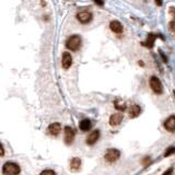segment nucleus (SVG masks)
Instances as JSON below:
<instances>
[{
	"mask_svg": "<svg viewBox=\"0 0 175 175\" xmlns=\"http://www.w3.org/2000/svg\"><path fill=\"white\" fill-rule=\"evenodd\" d=\"M67 48L70 50H78L81 46V37L79 35H72L67 39L66 43Z\"/></svg>",
	"mask_w": 175,
	"mask_h": 175,
	"instance_id": "f257e3e1",
	"label": "nucleus"
},
{
	"mask_svg": "<svg viewBox=\"0 0 175 175\" xmlns=\"http://www.w3.org/2000/svg\"><path fill=\"white\" fill-rule=\"evenodd\" d=\"M2 171L5 175H18L20 173V166L12 162H7L3 165Z\"/></svg>",
	"mask_w": 175,
	"mask_h": 175,
	"instance_id": "f03ea898",
	"label": "nucleus"
},
{
	"mask_svg": "<svg viewBox=\"0 0 175 175\" xmlns=\"http://www.w3.org/2000/svg\"><path fill=\"white\" fill-rule=\"evenodd\" d=\"M150 87L156 94H161L163 92V87H162L161 81L159 80V78H156L154 76L150 78Z\"/></svg>",
	"mask_w": 175,
	"mask_h": 175,
	"instance_id": "7ed1b4c3",
	"label": "nucleus"
},
{
	"mask_svg": "<svg viewBox=\"0 0 175 175\" xmlns=\"http://www.w3.org/2000/svg\"><path fill=\"white\" fill-rule=\"evenodd\" d=\"M119 156H120V152L117 149H109V150L105 153L104 158H105V160H106L107 162H111V163H112V162L117 161L118 159H119Z\"/></svg>",
	"mask_w": 175,
	"mask_h": 175,
	"instance_id": "20e7f679",
	"label": "nucleus"
},
{
	"mask_svg": "<svg viewBox=\"0 0 175 175\" xmlns=\"http://www.w3.org/2000/svg\"><path fill=\"white\" fill-rule=\"evenodd\" d=\"M74 139V130L71 127L67 126L65 128V142L67 145H71Z\"/></svg>",
	"mask_w": 175,
	"mask_h": 175,
	"instance_id": "39448f33",
	"label": "nucleus"
},
{
	"mask_svg": "<svg viewBox=\"0 0 175 175\" xmlns=\"http://www.w3.org/2000/svg\"><path fill=\"white\" fill-rule=\"evenodd\" d=\"M77 18L79 20L81 23L85 24L88 22H90L92 20V14L90 12H87V11H83V12H79V13L77 14Z\"/></svg>",
	"mask_w": 175,
	"mask_h": 175,
	"instance_id": "423d86ee",
	"label": "nucleus"
},
{
	"mask_svg": "<svg viewBox=\"0 0 175 175\" xmlns=\"http://www.w3.org/2000/svg\"><path fill=\"white\" fill-rule=\"evenodd\" d=\"M98 138H100V131H98V130H93L92 132H91V134L88 136L87 143L89 146L94 145V143H95V142L98 140Z\"/></svg>",
	"mask_w": 175,
	"mask_h": 175,
	"instance_id": "0eeeda50",
	"label": "nucleus"
},
{
	"mask_svg": "<svg viewBox=\"0 0 175 175\" xmlns=\"http://www.w3.org/2000/svg\"><path fill=\"white\" fill-rule=\"evenodd\" d=\"M61 63H63V67L65 69H68L71 66V63H72V58H71V55L69 54V53H63V54Z\"/></svg>",
	"mask_w": 175,
	"mask_h": 175,
	"instance_id": "6e6552de",
	"label": "nucleus"
},
{
	"mask_svg": "<svg viewBox=\"0 0 175 175\" xmlns=\"http://www.w3.org/2000/svg\"><path fill=\"white\" fill-rule=\"evenodd\" d=\"M164 127L169 131H174L175 130V116H170V117L165 120Z\"/></svg>",
	"mask_w": 175,
	"mask_h": 175,
	"instance_id": "1a4fd4ad",
	"label": "nucleus"
},
{
	"mask_svg": "<svg viewBox=\"0 0 175 175\" xmlns=\"http://www.w3.org/2000/svg\"><path fill=\"white\" fill-rule=\"evenodd\" d=\"M123 120V115L119 114V113H116V114H113L109 118V124L112 126H117L122 123Z\"/></svg>",
	"mask_w": 175,
	"mask_h": 175,
	"instance_id": "9d476101",
	"label": "nucleus"
},
{
	"mask_svg": "<svg viewBox=\"0 0 175 175\" xmlns=\"http://www.w3.org/2000/svg\"><path fill=\"white\" fill-rule=\"evenodd\" d=\"M48 130H49V132H50V135H53V136H58L60 130H61V126H60V124H58V123H53L49 125Z\"/></svg>",
	"mask_w": 175,
	"mask_h": 175,
	"instance_id": "9b49d317",
	"label": "nucleus"
},
{
	"mask_svg": "<svg viewBox=\"0 0 175 175\" xmlns=\"http://www.w3.org/2000/svg\"><path fill=\"white\" fill-rule=\"evenodd\" d=\"M80 167H81V160L79 158H74L70 162V170L74 171V172H77L79 171Z\"/></svg>",
	"mask_w": 175,
	"mask_h": 175,
	"instance_id": "f8f14e48",
	"label": "nucleus"
},
{
	"mask_svg": "<svg viewBox=\"0 0 175 175\" xmlns=\"http://www.w3.org/2000/svg\"><path fill=\"white\" fill-rule=\"evenodd\" d=\"M109 27L114 33H122L123 32V25L118 21H112L109 23Z\"/></svg>",
	"mask_w": 175,
	"mask_h": 175,
	"instance_id": "ddd939ff",
	"label": "nucleus"
},
{
	"mask_svg": "<svg viewBox=\"0 0 175 175\" xmlns=\"http://www.w3.org/2000/svg\"><path fill=\"white\" fill-rule=\"evenodd\" d=\"M140 112H141V108H140V106H138V105H132V106H130V108H129L128 111L129 116H130L131 118L137 117V116L140 114Z\"/></svg>",
	"mask_w": 175,
	"mask_h": 175,
	"instance_id": "4468645a",
	"label": "nucleus"
},
{
	"mask_svg": "<svg viewBox=\"0 0 175 175\" xmlns=\"http://www.w3.org/2000/svg\"><path fill=\"white\" fill-rule=\"evenodd\" d=\"M91 126H92V124H91V122L89 119H83L80 122L79 124V128L81 129L82 131H88L90 130Z\"/></svg>",
	"mask_w": 175,
	"mask_h": 175,
	"instance_id": "2eb2a0df",
	"label": "nucleus"
},
{
	"mask_svg": "<svg viewBox=\"0 0 175 175\" xmlns=\"http://www.w3.org/2000/svg\"><path fill=\"white\" fill-rule=\"evenodd\" d=\"M154 41H156V35H153V34H149L148 35V38L147 41H146V46L148 47H152L153 44H154Z\"/></svg>",
	"mask_w": 175,
	"mask_h": 175,
	"instance_id": "dca6fc26",
	"label": "nucleus"
},
{
	"mask_svg": "<svg viewBox=\"0 0 175 175\" xmlns=\"http://www.w3.org/2000/svg\"><path fill=\"white\" fill-rule=\"evenodd\" d=\"M115 107L119 111H124L126 108V104L124 102H120V101H115Z\"/></svg>",
	"mask_w": 175,
	"mask_h": 175,
	"instance_id": "f3484780",
	"label": "nucleus"
},
{
	"mask_svg": "<svg viewBox=\"0 0 175 175\" xmlns=\"http://www.w3.org/2000/svg\"><path fill=\"white\" fill-rule=\"evenodd\" d=\"M39 175H56V173H55L53 170H45V171H43Z\"/></svg>",
	"mask_w": 175,
	"mask_h": 175,
	"instance_id": "a211bd4d",
	"label": "nucleus"
},
{
	"mask_svg": "<svg viewBox=\"0 0 175 175\" xmlns=\"http://www.w3.org/2000/svg\"><path fill=\"white\" fill-rule=\"evenodd\" d=\"M173 153H175V148H169L164 156H171V154H173Z\"/></svg>",
	"mask_w": 175,
	"mask_h": 175,
	"instance_id": "6ab92c4d",
	"label": "nucleus"
},
{
	"mask_svg": "<svg viewBox=\"0 0 175 175\" xmlns=\"http://www.w3.org/2000/svg\"><path fill=\"white\" fill-rule=\"evenodd\" d=\"M172 173H173V169L171 167V169H169L167 171H165V172L163 173V175H172Z\"/></svg>",
	"mask_w": 175,
	"mask_h": 175,
	"instance_id": "aec40b11",
	"label": "nucleus"
},
{
	"mask_svg": "<svg viewBox=\"0 0 175 175\" xmlns=\"http://www.w3.org/2000/svg\"><path fill=\"white\" fill-rule=\"evenodd\" d=\"M94 2L98 5H104V0H94Z\"/></svg>",
	"mask_w": 175,
	"mask_h": 175,
	"instance_id": "412c9836",
	"label": "nucleus"
},
{
	"mask_svg": "<svg viewBox=\"0 0 175 175\" xmlns=\"http://www.w3.org/2000/svg\"><path fill=\"white\" fill-rule=\"evenodd\" d=\"M3 153H5V149H3L2 145L0 143V156H3Z\"/></svg>",
	"mask_w": 175,
	"mask_h": 175,
	"instance_id": "4be33fe9",
	"label": "nucleus"
},
{
	"mask_svg": "<svg viewBox=\"0 0 175 175\" xmlns=\"http://www.w3.org/2000/svg\"><path fill=\"white\" fill-rule=\"evenodd\" d=\"M156 3H158V5H161V0H156Z\"/></svg>",
	"mask_w": 175,
	"mask_h": 175,
	"instance_id": "5701e85b",
	"label": "nucleus"
}]
</instances>
